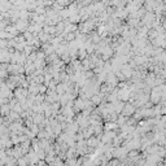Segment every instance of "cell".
Wrapping results in <instances>:
<instances>
[{"label": "cell", "mask_w": 166, "mask_h": 166, "mask_svg": "<svg viewBox=\"0 0 166 166\" xmlns=\"http://www.w3.org/2000/svg\"><path fill=\"white\" fill-rule=\"evenodd\" d=\"M47 91V86H43V85H39V92L40 94H44Z\"/></svg>", "instance_id": "obj_7"}, {"label": "cell", "mask_w": 166, "mask_h": 166, "mask_svg": "<svg viewBox=\"0 0 166 166\" xmlns=\"http://www.w3.org/2000/svg\"><path fill=\"white\" fill-rule=\"evenodd\" d=\"M91 100H92L94 104H100V101H101V96H99V95H94V96L91 97Z\"/></svg>", "instance_id": "obj_5"}, {"label": "cell", "mask_w": 166, "mask_h": 166, "mask_svg": "<svg viewBox=\"0 0 166 166\" xmlns=\"http://www.w3.org/2000/svg\"><path fill=\"white\" fill-rule=\"evenodd\" d=\"M115 127H117V123H108L105 126V130L110 131V130H113V128H115Z\"/></svg>", "instance_id": "obj_6"}, {"label": "cell", "mask_w": 166, "mask_h": 166, "mask_svg": "<svg viewBox=\"0 0 166 166\" xmlns=\"http://www.w3.org/2000/svg\"><path fill=\"white\" fill-rule=\"evenodd\" d=\"M135 112V108L131 105V104H124V108H123V110H122V113L123 115H130L132 114Z\"/></svg>", "instance_id": "obj_1"}, {"label": "cell", "mask_w": 166, "mask_h": 166, "mask_svg": "<svg viewBox=\"0 0 166 166\" xmlns=\"http://www.w3.org/2000/svg\"><path fill=\"white\" fill-rule=\"evenodd\" d=\"M17 165L18 166H29V161L26 160V157H21L17 160Z\"/></svg>", "instance_id": "obj_4"}, {"label": "cell", "mask_w": 166, "mask_h": 166, "mask_svg": "<svg viewBox=\"0 0 166 166\" xmlns=\"http://www.w3.org/2000/svg\"><path fill=\"white\" fill-rule=\"evenodd\" d=\"M12 112V108L9 106V104H4V105H0V114H3V115H7L9 114Z\"/></svg>", "instance_id": "obj_2"}, {"label": "cell", "mask_w": 166, "mask_h": 166, "mask_svg": "<svg viewBox=\"0 0 166 166\" xmlns=\"http://www.w3.org/2000/svg\"><path fill=\"white\" fill-rule=\"evenodd\" d=\"M97 144H99V138L91 136V138H88V140H87V145H88V147H97Z\"/></svg>", "instance_id": "obj_3"}]
</instances>
